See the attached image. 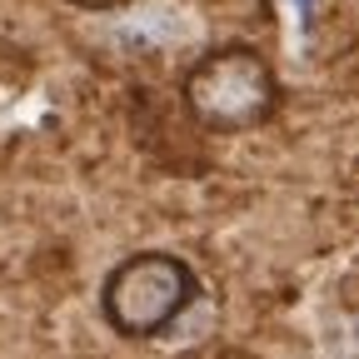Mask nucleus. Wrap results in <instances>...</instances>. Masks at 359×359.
Returning a JSON list of instances; mask_svg holds the SVG:
<instances>
[{"instance_id": "nucleus-3", "label": "nucleus", "mask_w": 359, "mask_h": 359, "mask_svg": "<svg viewBox=\"0 0 359 359\" xmlns=\"http://www.w3.org/2000/svg\"><path fill=\"white\" fill-rule=\"evenodd\" d=\"M70 6H80V11H120L130 0H70Z\"/></svg>"}, {"instance_id": "nucleus-2", "label": "nucleus", "mask_w": 359, "mask_h": 359, "mask_svg": "<svg viewBox=\"0 0 359 359\" xmlns=\"http://www.w3.org/2000/svg\"><path fill=\"white\" fill-rule=\"evenodd\" d=\"M200 299V269L175 250H135L100 280V314L120 339L170 334Z\"/></svg>"}, {"instance_id": "nucleus-1", "label": "nucleus", "mask_w": 359, "mask_h": 359, "mask_svg": "<svg viewBox=\"0 0 359 359\" xmlns=\"http://www.w3.org/2000/svg\"><path fill=\"white\" fill-rule=\"evenodd\" d=\"M180 105L210 135H250L280 110V75L259 45L224 40L180 75Z\"/></svg>"}]
</instances>
